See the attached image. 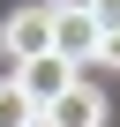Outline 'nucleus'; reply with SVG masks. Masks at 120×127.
<instances>
[{
	"instance_id": "obj_1",
	"label": "nucleus",
	"mask_w": 120,
	"mask_h": 127,
	"mask_svg": "<svg viewBox=\"0 0 120 127\" xmlns=\"http://www.w3.org/2000/svg\"><path fill=\"white\" fill-rule=\"evenodd\" d=\"M53 8H45V0H30V8H15L8 23H0V52H8L15 60V67H23V60H38V52H53Z\"/></svg>"
},
{
	"instance_id": "obj_2",
	"label": "nucleus",
	"mask_w": 120,
	"mask_h": 127,
	"mask_svg": "<svg viewBox=\"0 0 120 127\" xmlns=\"http://www.w3.org/2000/svg\"><path fill=\"white\" fill-rule=\"evenodd\" d=\"M15 82H23V97L45 112V105H60V90H75L83 75H75L60 52H38V60H23V67H15Z\"/></svg>"
},
{
	"instance_id": "obj_3",
	"label": "nucleus",
	"mask_w": 120,
	"mask_h": 127,
	"mask_svg": "<svg viewBox=\"0 0 120 127\" xmlns=\"http://www.w3.org/2000/svg\"><path fill=\"white\" fill-rule=\"evenodd\" d=\"M53 127H105V90L75 82V90H60V105H45Z\"/></svg>"
},
{
	"instance_id": "obj_4",
	"label": "nucleus",
	"mask_w": 120,
	"mask_h": 127,
	"mask_svg": "<svg viewBox=\"0 0 120 127\" xmlns=\"http://www.w3.org/2000/svg\"><path fill=\"white\" fill-rule=\"evenodd\" d=\"M53 52L68 60V67L98 60V23H90V15H60V23H53Z\"/></svg>"
},
{
	"instance_id": "obj_5",
	"label": "nucleus",
	"mask_w": 120,
	"mask_h": 127,
	"mask_svg": "<svg viewBox=\"0 0 120 127\" xmlns=\"http://www.w3.org/2000/svg\"><path fill=\"white\" fill-rule=\"evenodd\" d=\"M30 120H38V105H30V97H23V82L8 75V82H0V127H30Z\"/></svg>"
},
{
	"instance_id": "obj_6",
	"label": "nucleus",
	"mask_w": 120,
	"mask_h": 127,
	"mask_svg": "<svg viewBox=\"0 0 120 127\" xmlns=\"http://www.w3.org/2000/svg\"><path fill=\"white\" fill-rule=\"evenodd\" d=\"M90 23H98V37L120 30V0H90Z\"/></svg>"
},
{
	"instance_id": "obj_7",
	"label": "nucleus",
	"mask_w": 120,
	"mask_h": 127,
	"mask_svg": "<svg viewBox=\"0 0 120 127\" xmlns=\"http://www.w3.org/2000/svg\"><path fill=\"white\" fill-rule=\"evenodd\" d=\"M98 60H105V67H120V30H105V37H98Z\"/></svg>"
},
{
	"instance_id": "obj_8",
	"label": "nucleus",
	"mask_w": 120,
	"mask_h": 127,
	"mask_svg": "<svg viewBox=\"0 0 120 127\" xmlns=\"http://www.w3.org/2000/svg\"><path fill=\"white\" fill-rule=\"evenodd\" d=\"M53 15H90V0H45Z\"/></svg>"
},
{
	"instance_id": "obj_9",
	"label": "nucleus",
	"mask_w": 120,
	"mask_h": 127,
	"mask_svg": "<svg viewBox=\"0 0 120 127\" xmlns=\"http://www.w3.org/2000/svg\"><path fill=\"white\" fill-rule=\"evenodd\" d=\"M30 127H53V112H38V120H30Z\"/></svg>"
}]
</instances>
